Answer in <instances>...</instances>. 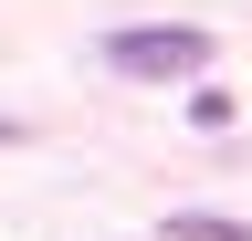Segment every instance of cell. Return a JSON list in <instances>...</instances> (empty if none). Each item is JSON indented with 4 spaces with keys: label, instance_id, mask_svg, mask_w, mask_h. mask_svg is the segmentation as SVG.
Here are the masks:
<instances>
[{
    "label": "cell",
    "instance_id": "obj_1",
    "mask_svg": "<svg viewBox=\"0 0 252 241\" xmlns=\"http://www.w3.org/2000/svg\"><path fill=\"white\" fill-rule=\"evenodd\" d=\"M105 74H126V84H189V74H210V32L200 21H126V32H105Z\"/></svg>",
    "mask_w": 252,
    "mask_h": 241
},
{
    "label": "cell",
    "instance_id": "obj_2",
    "mask_svg": "<svg viewBox=\"0 0 252 241\" xmlns=\"http://www.w3.org/2000/svg\"><path fill=\"white\" fill-rule=\"evenodd\" d=\"M168 241H252V220H220V210H168Z\"/></svg>",
    "mask_w": 252,
    "mask_h": 241
},
{
    "label": "cell",
    "instance_id": "obj_3",
    "mask_svg": "<svg viewBox=\"0 0 252 241\" xmlns=\"http://www.w3.org/2000/svg\"><path fill=\"white\" fill-rule=\"evenodd\" d=\"M0 147H21V115H0Z\"/></svg>",
    "mask_w": 252,
    "mask_h": 241
}]
</instances>
